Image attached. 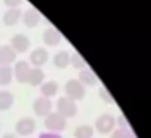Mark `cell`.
<instances>
[{
  "mask_svg": "<svg viewBox=\"0 0 151 138\" xmlns=\"http://www.w3.org/2000/svg\"><path fill=\"white\" fill-rule=\"evenodd\" d=\"M85 94H86V86L80 80L72 78L65 83V96L67 98L73 99L76 102V101H81L85 98Z\"/></svg>",
  "mask_w": 151,
  "mask_h": 138,
  "instance_id": "cell-2",
  "label": "cell"
},
{
  "mask_svg": "<svg viewBox=\"0 0 151 138\" xmlns=\"http://www.w3.org/2000/svg\"><path fill=\"white\" fill-rule=\"evenodd\" d=\"M70 65H72L73 68H76V70H83V68H86V60L83 59L78 52H73L72 59H70Z\"/></svg>",
  "mask_w": 151,
  "mask_h": 138,
  "instance_id": "cell-21",
  "label": "cell"
},
{
  "mask_svg": "<svg viewBox=\"0 0 151 138\" xmlns=\"http://www.w3.org/2000/svg\"><path fill=\"white\" fill-rule=\"evenodd\" d=\"M99 96H101L102 101L107 102V104H112V102H114V98H112V94H111V93H109L106 88H101V89H99Z\"/></svg>",
  "mask_w": 151,
  "mask_h": 138,
  "instance_id": "cell-23",
  "label": "cell"
},
{
  "mask_svg": "<svg viewBox=\"0 0 151 138\" xmlns=\"http://www.w3.org/2000/svg\"><path fill=\"white\" fill-rule=\"evenodd\" d=\"M33 67L29 65L28 60H18L15 62V68H13V78L18 83H28V76Z\"/></svg>",
  "mask_w": 151,
  "mask_h": 138,
  "instance_id": "cell-8",
  "label": "cell"
},
{
  "mask_svg": "<svg viewBox=\"0 0 151 138\" xmlns=\"http://www.w3.org/2000/svg\"><path fill=\"white\" fill-rule=\"evenodd\" d=\"M111 138H135L133 133L130 130H125V128H117V130L112 132Z\"/></svg>",
  "mask_w": 151,
  "mask_h": 138,
  "instance_id": "cell-22",
  "label": "cell"
},
{
  "mask_svg": "<svg viewBox=\"0 0 151 138\" xmlns=\"http://www.w3.org/2000/svg\"><path fill=\"white\" fill-rule=\"evenodd\" d=\"M78 80H80V81H81L85 86H93V85H96V81H98L96 75L91 72V70H88V68L80 70V73H78Z\"/></svg>",
  "mask_w": 151,
  "mask_h": 138,
  "instance_id": "cell-18",
  "label": "cell"
},
{
  "mask_svg": "<svg viewBox=\"0 0 151 138\" xmlns=\"http://www.w3.org/2000/svg\"><path fill=\"white\" fill-rule=\"evenodd\" d=\"M10 47L17 54H24V52H28V49L31 47V41L28 36H24V34H21V33L15 34L10 39Z\"/></svg>",
  "mask_w": 151,
  "mask_h": 138,
  "instance_id": "cell-9",
  "label": "cell"
},
{
  "mask_svg": "<svg viewBox=\"0 0 151 138\" xmlns=\"http://www.w3.org/2000/svg\"><path fill=\"white\" fill-rule=\"evenodd\" d=\"M55 109H57V112H59L60 115H63L65 119L75 117L76 112H78V106H76V102L73 101V99L67 98V96H62V98L57 99Z\"/></svg>",
  "mask_w": 151,
  "mask_h": 138,
  "instance_id": "cell-3",
  "label": "cell"
},
{
  "mask_svg": "<svg viewBox=\"0 0 151 138\" xmlns=\"http://www.w3.org/2000/svg\"><path fill=\"white\" fill-rule=\"evenodd\" d=\"M0 138H18V137H17L15 133H4Z\"/></svg>",
  "mask_w": 151,
  "mask_h": 138,
  "instance_id": "cell-27",
  "label": "cell"
},
{
  "mask_svg": "<svg viewBox=\"0 0 151 138\" xmlns=\"http://www.w3.org/2000/svg\"><path fill=\"white\" fill-rule=\"evenodd\" d=\"M46 81V73H44L42 68H36L33 67L29 72V76H28V85L31 86H41Z\"/></svg>",
  "mask_w": 151,
  "mask_h": 138,
  "instance_id": "cell-16",
  "label": "cell"
},
{
  "mask_svg": "<svg viewBox=\"0 0 151 138\" xmlns=\"http://www.w3.org/2000/svg\"><path fill=\"white\" fill-rule=\"evenodd\" d=\"M21 21L26 28H36L41 21V15L36 8H28V10L23 12V17H21Z\"/></svg>",
  "mask_w": 151,
  "mask_h": 138,
  "instance_id": "cell-12",
  "label": "cell"
},
{
  "mask_svg": "<svg viewBox=\"0 0 151 138\" xmlns=\"http://www.w3.org/2000/svg\"><path fill=\"white\" fill-rule=\"evenodd\" d=\"M47 60H49V52H47V49H44V47H36V49L31 50L29 60H28V62H29L31 67L42 68L47 63Z\"/></svg>",
  "mask_w": 151,
  "mask_h": 138,
  "instance_id": "cell-6",
  "label": "cell"
},
{
  "mask_svg": "<svg viewBox=\"0 0 151 138\" xmlns=\"http://www.w3.org/2000/svg\"><path fill=\"white\" fill-rule=\"evenodd\" d=\"M36 128H37V124H36V120H34L33 117H21L20 120L15 124V132H17V137H24V138H28V137H31V135L36 132Z\"/></svg>",
  "mask_w": 151,
  "mask_h": 138,
  "instance_id": "cell-4",
  "label": "cell"
},
{
  "mask_svg": "<svg viewBox=\"0 0 151 138\" xmlns=\"http://www.w3.org/2000/svg\"><path fill=\"white\" fill-rule=\"evenodd\" d=\"M33 112L37 117H47L52 112V101L44 96H39L33 101Z\"/></svg>",
  "mask_w": 151,
  "mask_h": 138,
  "instance_id": "cell-7",
  "label": "cell"
},
{
  "mask_svg": "<svg viewBox=\"0 0 151 138\" xmlns=\"http://www.w3.org/2000/svg\"><path fill=\"white\" fill-rule=\"evenodd\" d=\"M44 127L47 128V132L60 133L67 128V119L60 115L59 112H50L47 117H44Z\"/></svg>",
  "mask_w": 151,
  "mask_h": 138,
  "instance_id": "cell-1",
  "label": "cell"
},
{
  "mask_svg": "<svg viewBox=\"0 0 151 138\" xmlns=\"http://www.w3.org/2000/svg\"><path fill=\"white\" fill-rule=\"evenodd\" d=\"M21 17H23L21 8H8V10L4 13L2 20H4L5 26H15V24H18L21 21Z\"/></svg>",
  "mask_w": 151,
  "mask_h": 138,
  "instance_id": "cell-13",
  "label": "cell"
},
{
  "mask_svg": "<svg viewBox=\"0 0 151 138\" xmlns=\"http://www.w3.org/2000/svg\"><path fill=\"white\" fill-rule=\"evenodd\" d=\"M117 125H119L120 128H125V130H128V120L124 117V115H120V117L117 119Z\"/></svg>",
  "mask_w": 151,
  "mask_h": 138,
  "instance_id": "cell-25",
  "label": "cell"
},
{
  "mask_svg": "<svg viewBox=\"0 0 151 138\" xmlns=\"http://www.w3.org/2000/svg\"><path fill=\"white\" fill-rule=\"evenodd\" d=\"M15 104V96L13 93L7 89H0V112H7L13 107Z\"/></svg>",
  "mask_w": 151,
  "mask_h": 138,
  "instance_id": "cell-14",
  "label": "cell"
},
{
  "mask_svg": "<svg viewBox=\"0 0 151 138\" xmlns=\"http://www.w3.org/2000/svg\"><path fill=\"white\" fill-rule=\"evenodd\" d=\"M93 135H94V128L91 125H78L73 132L75 138H93Z\"/></svg>",
  "mask_w": 151,
  "mask_h": 138,
  "instance_id": "cell-19",
  "label": "cell"
},
{
  "mask_svg": "<svg viewBox=\"0 0 151 138\" xmlns=\"http://www.w3.org/2000/svg\"><path fill=\"white\" fill-rule=\"evenodd\" d=\"M70 59H72V54H68L67 50H59V52L54 55V65L57 68H67L70 65Z\"/></svg>",
  "mask_w": 151,
  "mask_h": 138,
  "instance_id": "cell-17",
  "label": "cell"
},
{
  "mask_svg": "<svg viewBox=\"0 0 151 138\" xmlns=\"http://www.w3.org/2000/svg\"><path fill=\"white\" fill-rule=\"evenodd\" d=\"M17 60V52L10 47V44L0 46V67H12Z\"/></svg>",
  "mask_w": 151,
  "mask_h": 138,
  "instance_id": "cell-10",
  "label": "cell"
},
{
  "mask_svg": "<svg viewBox=\"0 0 151 138\" xmlns=\"http://www.w3.org/2000/svg\"><path fill=\"white\" fill-rule=\"evenodd\" d=\"M37 138H62V137H60V133H52V132H44V133H41Z\"/></svg>",
  "mask_w": 151,
  "mask_h": 138,
  "instance_id": "cell-26",
  "label": "cell"
},
{
  "mask_svg": "<svg viewBox=\"0 0 151 138\" xmlns=\"http://www.w3.org/2000/svg\"><path fill=\"white\" fill-rule=\"evenodd\" d=\"M94 125H96V130H98L99 133L107 135V133H112V132H114L115 125H117V119L112 114H102L96 119Z\"/></svg>",
  "mask_w": 151,
  "mask_h": 138,
  "instance_id": "cell-5",
  "label": "cell"
},
{
  "mask_svg": "<svg viewBox=\"0 0 151 138\" xmlns=\"http://www.w3.org/2000/svg\"><path fill=\"white\" fill-rule=\"evenodd\" d=\"M4 4L8 8H20L21 4H23V0H4Z\"/></svg>",
  "mask_w": 151,
  "mask_h": 138,
  "instance_id": "cell-24",
  "label": "cell"
},
{
  "mask_svg": "<svg viewBox=\"0 0 151 138\" xmlns=\"http://www.w3.org/2000/svg\"><path fill=\"white\" fill-rule=\"evenodd\" d=\"M39 88H41V96L50 99L59 93V83L54 81V80H47V81H44Z\"/></svg>",
  "mask_w": 151,
  "mask_h": 138,
  "instance_id": "cell-15",
  "label": "cell"
},
{
  "mask_svg": "<svg viewBox=\"0 0 151 138\" xmlns=\"http://www.w3.org/2000/svg\"><path fill=\"white\" fill-rule=\"evenodd\" d=\"M12 81H13V68L0 67V86H8Z\"/></svg>",
  "mask_w": 151,
  "mask_h": 138,
  "instance_id": "cell-20",
  "label": "cell"
},
{
  "mask_svg": "<svg viewBox=\"0 0 151 138\" xmlns=\"http://www.w3.org/2000/svg\"><path fill=\"white\" fill-rule=\"evenodd\" d=\"M42 41H44V44H46V46L55 47V46H59V44L62 42V34L59 33V29H55V28L50 26V28H47V29L44 31Z\"/></svg>",
  "mask_w": 151,
  "mask_h": 138,
  "instance_id": "cell-11",
  "label": "cell"
}]
</instances>
